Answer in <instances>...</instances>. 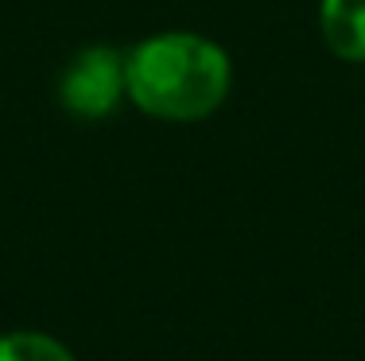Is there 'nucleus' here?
<instances>
[{"label": "nucleus", "instance_id": "obj_1", "mask_svg": "<svg viewBox=\"0 0 365 361\" xmlns=\"http://www.w3.org/2000/svg\"><path fill=\"white\" fill-rule=\"evenodd\" d=\"M128 101L152 120L195 125L214 117L233 90V63L222 43L198 31H155L125 51Z\"/></svg>", "mask_w": 365, "mask_h": 361}, {"label": "nucleus", "instance_id": "obj_2", "mask_svg": "<svg viewBox=\"0 0 365 361\" xmlns=\"http://www.w3.org/2000/svg\"><path fill=\"white\" fill-rule=\"evenodd\" d=\"M128 101L125 85V51L109 43L78 47L58 70V105L78 120H106Z\"/></svg>", "mask_w": 365, "mask_h": 361}, {"label": "nucleus", "instance_id": "obj_4", "mask_svg": "<svg viewBox=\"0 0 365 361\" xmlns=\"http://www.w3.org/2000/svg\"><path fill=\"white\" fill-rule=\"evenodd\" d=\"M0 361H78V357L55 334L8 330V334H0Z\"/></svg>", "mask_w": 365, "mask_h": 361}, {"label": "nucleus", "instance_id": "obj_3", "mask_svg": "<svg viewBox=\"0 0 365 361\" xmlns=\"http://www.w3.org/2000/svg\"><path fill=\"white\" fill-rule=\"evenodd\" d=\"M319 36L350 66H365V0H319Z\"/></svg>", "mask_w": 365, "mask_h": 361}]
</instances>
